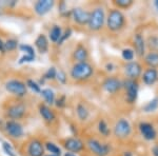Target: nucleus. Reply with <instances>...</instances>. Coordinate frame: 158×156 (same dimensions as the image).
<instances>
[{
  "instance_id": "obj_23",
  "label": "nucleus",
  "mask_w": 158,
  "mask_h": 156,
  "mask_svg": "<svg viewBox=\"0 0 158 156\" xmlns=\"http://www.w3.org/2000/svg\"><path fill=\"white\" fill-rule=\"evenodd\" d=\"M141 62L144 68L158 69V52L148 51L144 57L141 59Z\"/></svg>"
},
{
  "instance_id": "obj_39",
  "label": "nucleus",
  "mask_w": 158,
  "mask_h": 156,
  "mask_svg": "<svg viewBox=\"0 0 158 156\" xmlns=\"http://www.w3.org/2000/svg\"><path fill=\"white\" fill-rule=\"evenodd\" d=\"M2 149L6 152V155L9 156H17L16 153H15V150L13 149V147L11 145V144L7 141H2Z\"/></svg>"
},
{
  "instance_id": "obj_45",
  "label": "nucleus",
  "mask_w": 158,
  "mask_h": 156,
  "mask_svg": "<svg viewBox=\"0 0 158 156\" xmlns=\"http://www.w3.org/2000/svg\"><path fill=\"white\" fill-rule=\"evenodd\" d=\"M0 52L4 53V42L0 39Z\"/></svg>"
},
{
  "instance_id": "obj_3",
  "label": "nucleus",
  "mask_w": 158,
  "mask_h": 156,
  "mask_svg": "<svg viewBox=\"0 0 158 156\" xmlns=\"http://www.w3.org/2000/svg\"><path fill=\"white\" fill-rule=\"evenodd\" d=\"M134 134V127L128 117H118L112 126V135L118 141H128Z\"/></svg>"
},
{
  "instance_id": "obj_32",
  "label": "nucleus",
  "mask_w": 158,
  "mask_h": 156,
  "mask_svg": "<svg viewBox=\"0 0 158 156\" xmlns=\"http://www.w3.org/2000/svg\"><path fill=\"white\" fill-rule=\"evenodd\" d=\"M56 74H57V70H56L55 66H51L48 69V71L43 74L42 76V82L44 80H54L56 79Z\"/></svg>"
},
{
  "instance_id": "obj_21",
  "label": "nucleus",
  "mask_w": 158,
  "mask_h": 156,
  "mask_svg": "<svg viewBox=\"0 0 158 156\" xmlns=\"http://www.w3.org/2000/svg\"><path fill=\"white\" fill-rule=\"evenodd\" d=\"M38 111H39L40 116L42 117V119L47 124H53L56 120V113L54 112V110L48 104L40 103L39 107H38Z\"/></svg>"
},
{
  "instance_id": "obj_34",
  "label": "nucleus",
  "mask_w": 158,
  "mask_h": 156,
  "mask_svg": "<svg viewBox=\"0 0 158 156\" xmlns=\"http://www.w3.org/2000/svg\"><path fill=\"white\" fill-rule=\"evenodd\" d=\"M18 47V41L16 39H9L4 42V52H11L16 50Z\"/></svg>"
},
{
  "instance_id": "obj_47",
  "label": "nucleus",
  "mask_w": 158,
  "mask_h": 156,
  "mask_svg": "<svg viewBox=\"0 0 158 156\" xmlns=\"http://www.w3.org/2000/svg\"><path fill=\"white\" fill-rule=\"evenodd\" d=\"M44 156H58V155H53V154H47V155H44Z\"/></svg>"
},
{
  "instance_id": "obj_33",
  "label": "nucleus",
  "mask_w": 158,
  "mask_h": 156,
  "mask_svg": "<svg viewBox=\"0 0 158 156\" xmlns=\"http://www.w3.org/2000/svg\"><path fill=\"white\" fill-rule=\"evenodd\" d=\"M72 35H73V29H72V27H68V29H65L64 31H63L62 35H61L59 41L57 42V45H62L68 39H70Z\"/></svg>"
},
{
  "instance_id": "obj_13",
  "label": "nucleus",
  "mask_w": 158,
  "mask_h": 156,
  "mask_svg": "<svg viewBox=\"0 0 158 156\" xmlns=\"http://www.w3.org/2000/svg\"><path fill=\"white\" fill-rule=\"evenodd\" d=\"M6 90L10 94L14 95L17 98H22V97L27 96V86L23 81L18 80V79H11L7 80L4 84Z\"/></svg>"
},
{
  "instance_id": "obj_8",
  "label": "nucleus",
  "mask_w": 158,
  "mask_h": 156,
  "mask_svg": "<svg viewBox=\"0 0 158 156\" xmlns=\"http://www.w3.org/2000/svg\"><path fill=\"white\" fill-rule=\"evenodd\" d=\"M101 90L110 96H116L122 92V78L117 75L106 76L100 83Z\"/></svg>"
},
{
  "instance_id": "obj_38",
  "label": "nucleus",
  "mask_w": 158,
  "mask_h": 156,
  "mask_svg": "<svg viewBox=\"0 0 158 156\" xmlns=\"http://www.w3.org/2000/svg\"><path fill=\"white\" fill-rule=\"evenodd\" d=\"M104 71H106V73L109 74V75H112L114 72H116L117 70V65L115 62H113V61H108V62H106V65L103 66Z\"/></svg>"
},
{
  "instance_id": "obj_26",
  "label": "nucleus",
  "mask_w": 158,
  "mask_h": 156,
  "mask_svg": "<svg viewBox=\"0 0 158 156\" xmlns=\"http://www.w3.org/2000/svg\"><path fill=\"white\" fill-rule=\"evenodd\" d=\"M135 4L134 0H113L112 1V6L117 10H120V11H129L132 6Z\"/></svg>"
},
{
  "instance_id": "obj_14",
  "label": "nucleus",
  "mask_w": 158,
  "mask_h": 156,
  "mask_svg": "<svg viewBox=\"0 0 158 156\" xmlns=\"http://www.w3.org/2000/svg\"><path fill=\"white\" fill-rule=\"evenodd\" d=\"M27 115V107L22 102H15L10 104L6 110V116L10 120L19 121Z\"/></svg>"
},
{
  "instance_id": "obj_36",
  "label": "nucleus",
  "mask_w": 158,
  "mask_h": 156,
  "mask_svg": "<svg viewBox=\"0 0 158 156\" xmlns=\"http://www.w3.org/2000/svg\"><path fill=\"white\" fill-rule=\"evenodd\" d=\"M68 74L64 72L63 70H59L57 71V74H56V80L58 81L60 84H67L68 83Z\"/></svg>"
},
{
  "instance_id": "obj_5",
  "label": "nucleus",
  "mask_w": 158,
  "mask_h": 156,
  "mask_svg": "<svg viewBox=\"0 0 158 156\" xmlns=\"http://www.w3.org/2000/svg\"><path fill=\"white\" fill-rule=\"evenodd\" d=\"M85 149L92 156H110L113 152V145L111 142L106 141L102 138L90 136L85 139Z\"/></svg>"
},
{
  "instance_id": "obj_16",
  "label": "nucleus",
  "mask_w": 158,
  "mask_h": 156,
  "mask_svg": "<svg viewBox=\"0 0 158 156\" xmlns=\"http://www.w3.org/2000/svg\"><path fill=\"white\" fill-rule=\"evenodd\" d=\"M139 82L142 83L147 88H152L158 83V69L144 68Z\"/></svg>"
},
{
  "instance_id": "obj_22",
  "label": "nucleus",
  "mask_w": 158,
  "mask_h": 156,
  "mask_svg": "<svg viewBox=\"0 0 158 156\" xmlns=\"http://www.w3.org/2000/svg\"><path fill=\"white\" fill-rule=\"evenodd\" d=\"M140 111L142 114L151 115L158 112V95L153 96L149 100H147L140 107Z\"/></svg>"
},
{
  "instance_id": "obj_25",
  "label": "nucleus",
  "mask_w": 158,
  "mask_h": 156,
  "mask_svg": "<svg viewBox=\"0 0 158 156\" xmlns=\"http://www.w3.org/2000/svg\"><path fill=\"white\" fill-rule=\"evenodd\" d=\"M35 47L38 50L40 54H45L49 51V39L44 34L38 35V37L35 40Z\"/></svg>"
},
{
  "instance_id": "obj_44",
  "label": "nucleus",
  "mask_w": 158,
  "mask_h": 156,
  "mask_svg": "<svg viewBox=\"0 0 158 156\" xmlns=\"http://www.w3.org/2000/svg\"><path fill=\"white\" fill-rule=\"evenodd\" d=\"M152 6L155 9V11L158 13V0H154V1L152 2Z\"/></svg>"
},
{
  "instance_id": "obj_19",
  "label": "nucleus",
  "mask_w": 158,
  "mask_h": 156,
  "mask_svg": "<svg viewBox=\"0 0 158 156\" xmlns=\"http://www.w3.org/2000/svg\"><path fill=\"white\" fill-rule=\"evenodd\" d=\"M75 115L78 121L80 122H86L91 117V111L88 104L83 101L77 102L75 106Z\"/></svg>"
},
{
  "instance_id": "obj_30",
  "label": "nucleus",
  "mask_w": 158,
  "mask_h": 156,
  "mask_svg": "<svg viewBox=\"0 0 158 156\" xmlns=\"http://www.w3.org/2000/svg\"><path fill=\"white\" fill-rule=\"evenodd\" d=\"M63 33V30L61 27V25H58V24H54L52 27H51L50 32H49V38L52 42L54 43H57L59 41L61 35Z\"/></svg>"
},
{
  "instance_id": "obj_29",
  "label": "nucleus",
  "mask_w": 158,
  "mask_h": 156,
  "mask_svg": "<svg viewBox=\"0 0 158 156\" xmlns=\"http://www.w3.org/2000/svg\"><path fill=\"white\" fill-rule=\"evenodd\" d=\"M120 57L123 60V62H130V61L136 60V54L132 47H124L120 51Z\"/></svg>"
},
{
  "instance_id": "obj_20",
  "label": "nucleus",
  "mask_w": 158,
  "mask_h": 156,
  "mask_svg": "<svg viewBox=\"0 0 158 156\" xmlns=\"http://www.w3.org/2000/svg\"><path fill=\"white\" fill-rule=\"evenodd\" d=\"M55 6V1L53 0H39L35 2L34 11L38 16H44L48 13L52 11V9Z\"/></svg>"
},
{
  "instance_id": "obj_17",
  "label": "nucleus",
  "mask_w": 158,
  "mask_h": 156,
  "mask_svg": "<svg viewBox=\"0 0 158 156\" xmlns=\"http://www.w3.org/2000/svg\"><path fill=\"white\" fill-rule=\"evenodd\" d=\"M44 144L38 138H32L27 144V156H44Z\"/></svg>"
},
{
  "instance_id": "obj_41",
  "label": "nucleus",
  "mask_w": 158,
  "mask_h": 156,
  "mask_svg": "<svg viewBox=\"0 0 158 156\" xmlns=\"http://www.w3.org/2000/svg\"><path fill=\"white\" fill-rule=\"evenodd\" d=\"M35 58H36V56H32V55H23L21 58L19 59L18 63L19 65H22V63H25V62H33V61L35 60Z\"/></svg>"
},
{
  "instance_id": "obj_10",
  "label": "nucleus",
  "mask_w": 158,
  "mask_h": 156,
  "mask_svg": "<svg viewBox=\"0 0 158 156\" xmlns=\"http://www.w3.org/2000/svg\"><path fill=\"white\" fill-rule=\"evenodd\" d=\"M131 47L134 50L135 54H136V58L138 60H141L144 57V55L147 54L148 48L146 41V35L141 31L134 32L131 39Z\"/></svg>"
},
{
  "instance_id": "obj_6",
  "label": "nucleus",
  "mask_w": 158,
  "mask_h": 156,
  "mask_svg": "<svg viewBox=\"0 0 158 156\" xmlns=\"http://www.w3.org/2000/svg\"><path fill=\"white\" fill-rule=\"evenodd\" d=\"M139 80H132V79L122 78V92H123V100L127 106L133 107L136 104L139 98L140 93Z\"/></svg>"
},
{
  "instance_id": "obj_46",
  "label": "nucleus",
  "mask_w": 158,
  "mask_h": 156,
  "mask_svg": "<svg viewBox=\"0 0 158 156\" xmlns=\"http://www.w3.org/2000/svg\"><path fill=\"white\" fill-rule=\"evenodd\" d=\"M62 156H78L77 154H74V153H70V152H65L64 154H62Z\"/></svg>"
},
{
  "instance_id": "obj_28",
  "label": "nucleus",
  "mask_w": 158,
  "mask_h": 156,
  "mask_svg": "<svg viewBox=\"0 0 158 156\" xmlns=\"http://www.w3.org/2000/svg\"><path fill=\"white\" fill-rule=\"evenodd\" d=\"M146 41H147L148 51L158 52V34H156V33H151V34L147 35Z\"/></svg>"
},
{
  "instance_id": "obj_11",
  "label": "nucleus",
  "mask_w": 158,
  "mask_h": 156,
  "mask_svg": "<svg viewBox=\"0 0 158 156\" xmlns=\"http://www.w3.org/2000/svg\"><path fill=\"white\" fill-rule=\"evenodd\" d=\"M62 147L67 150V152L74 153V154H80L85 151V144L82 139L78 136H69L61 140Z\"/></svg>"
},
{
  "instance_id": "obj_35",
  "label": "nucleus",
  "mask_w": 158,
  "mask_h": 156,
  "mask_svg": "<svg viewBox=\"0 0 158 156\" xmlns=\"http://www.w3.org/2000/svg\"><path fill=\"white\" fill-rule=\"evenodd\" d=\"M27 86L29 89H31L34 93H37V94H40V92H41V88H40V84L37 83L35 80H33V79H27Z\"/></svg>"
},
{
  "instance_id": "obj_31",
  "label": "nucleus",
  "mask_w": 158,
  "mask_h": 156,
  "mask_svg": "<svg viewBox=\"0 0 158 156\" xmlns=\"http://www.w3.org/2000/svg\"><path fill=\"white\" fill-rule=\"evenodd\" d=\"M44 149L45 151L53 155H58V156H62V152H61V148L58 145H56L55 142L52 141H47L44 144Z\"/></svg>"
},
{
  "instance_id": "obj_1",
  "label": "nucleus",
  "mask_w": 158,
  "mask_h": 156,
  "mask_svg": "<svg viewBox=\"0 0 158 156\" xmlns=\"http://www.w3.org/2000/svg\"><path fill=\"white\" fill-rule=\"evenodd\" d=\"M128 27V17L124 12L111 7L106 12V29L111 34H119Z\"/></svg>"
},
{
  "instance_id": "obj_15",
  "label": "nucleus",
  "mask_w": 158,
  "mask_h": 156,
  "mask_svg": "<svg viewBox=\"0 0 158 156\" xmlns=\"http://www.w3.org/2000/svg\"><path fill=\"white\" fill-rule=\"evenodd\" d=\"M4 131L13 139H20L24 135V129L22 124L16 120H7L4 124Z\"/></svg>"
},
{
  "instance_id": "obj_2",
  "label": "nucleus",
  "mask_w": 158,
  "mask_h": 156,
  "mask_svg": "<svg viewBox=\"0 0 158 156\" xmlns=\"http://www.w3.org/2000/svg\"><path fill=\"white\" fill-rule=\"evenodd\" d=\"M95 68L90 61L85 62H73L69 72V76L75 82L83 83L88 82L94 77Z\"/></svg>"
},
{
  "instance_id": "obj_9",
  "label": "nucleus",
  "mask_w": 158,
  "mask_h": 156,
  "mask_svg": "<svg viewBox=\"0 0 158 156\" xmlns=\"http://www.w3.org/2000/svg\"><path fill=\"white\" fill-rule=\"evenodd\" d=\"M144 66L142 65L141 60H133L130 62H123L121 65V72L123 78L132 79V80H139L141 74L143 72Z\"/></svg>"
},
{
  "instance_id": "obj_42",
  "label": "nucleus",
  "mask_w": 158,
  "mask_h": 156,
  "mask_svg": "<svg viewBox=\"0 0 158 156\" xmlns=\"http://www.w3.org/2000/svg\"><path fill=\"white\" fill-rule=\"evenodd\" d=\"M150 154L151 156H158V142H154L150 147Z\"/></svg>"
},
{
  "instance_id": "obj_43",
  "label": "nucleus",
  "mask_w": 158,
  "mask_h": 156,
  "mask_svg": "<svg viewBox=\"0 0 158 156\" xmlns=\"http://www.w3.org/2000/svg\"><path fill=\"white\" fill-rule=\"evenodd\" d=\"M121 156H136V154H135V152L133 150L126 149L121 152Z\"/></svg>"
},
{
  "instance_id": "obj_27",
  "label": "nucleus",
  "mask_w": 158,
  "mask_h": 156,
  "mask_svg": "<svg viewBox=\"0 0 158 156\" xmlns=\"http://www.w3.org/2000/svg\"><path fill=\"white\" fill-rule=\"evenodd\" d=\"M40 95L42 96V98H43V100H44L45 104H48V106H53V104H55L56 95H55L54 91H53L52 89H49V88L41 89Z\"/></svg>"
},
{
  "instance_id": "obj_40",
  "label": "nucleus",
  "mask_w": 158,
  "mask_h": 156,
  "mask_svg": "<svg viewBox=\"0 0 158 156\" xmlns=\"http://www.w3.org/2000/svg\"><path fill=\"white\" fill-rule=\"evenodd\" d=\"M67 96L65 95H60L58 98H56L55 100V106L57 107L58 109H63L65 108V106H67Z\"/></svg>"
},
{
  "instance_id": "obj_12",
  "label": "nucleus",
  "mask_w": 158,
  "mask_h": 156,
  "mask_svg": "<svg viewBox=\"0 0 158 156\" xmlns=\"http://www.w3.org/2000/svg\"><path fill=\"white\" fill-rule=\"evenodd\" d=\"M70 18L78 27H86L90 18V10L80 6H74L71 9Z\"/></svg>"
},
{
  "instance_id": "obj_7",
  "label": "nucleus",
  "mask_w": 158,
  "mask_h": 156,
  "mask_svg": "<svg viewBox=\"0 0 158 156\" xmlns=\"http://www.w3.org/2000/svg\"><path fill=\"white\" fill-rule=\"evenodd\" d=\"M137 132L142 140L147 142H154L158 139V130L156 126L149 120H140L136 126Z\"/></svg>"
},
{
  "instance_id": "obj_37",
  "label": "nucleus",
  "mask_w": 158,
  "mask_h": 156,
  "mask_svg": "<svg viewBox=\"0 0 158 156\" xmlns=\"http://www.w3.org/2000/svg\"><path fill=\"white\" fill-rule=\"evenodd\" d=\"M19 50L21 51V52H23L25 55L36 56V54H35V50L32 45H29V44H25V43H23V44L19 45Z\"/></svg>"
},
{
  "instance_id": "obj_18",
  "label": "nucleus",
  "mask_w": 158,
  "mask_h": 156,
  "mask_svg": "<svg viewBox=\"0 0 158 156\" xmlns=\"http://www.w3.org/2000/svg\"><path fill=\"white\" fill-rule=\"evenodd\" d=\"M72 59L74 62H85L90 59V51L85 43H78L72 52Z\"/></svg>"
},
{
  "instance_id": "obj_24",
  "label": "nucleus",
  "mask_w": 158,
  "mask_h": 156,
  "mask_svg": "<svg viewBox=\"0 0 158 156\" xmlns=\"http://www.w3.org/2000/svg\"><path fill=\"white\" fill-rule=\"evenodd\" d=\"M97 132L101 138H109L112 135V127L106 118H99L97 122Z\"/></svg>"
},
{
  "instance_id": "obj_4",
  "label": "nucleus",
  "mask_w": 158,
  "mask_h": 156,
  "mask_svg": "<svg viewBox=\"0 0 158 156\" xmlns=\"http://www.w3.org/2000/svg\"><path fill=\"white\" fill-rule=\"evenodd\" d=\"M106 10L102 4H96L90 10L88 30L92 33H100L106 29Z\"/></svg>"
}]
</instances>
